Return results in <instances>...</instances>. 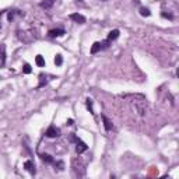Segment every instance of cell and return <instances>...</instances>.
Returning a JSON list of instances; mask_svg holds the SVG:
<instances>
[{
    "label": "cell",
    "instance_id": "cell-1",
    "mask_svg": "<svg viewBox=\"0 0 179 179\" xmlns=\"http://www.w3.org/2000/svg\"><path fill=\"white\" fill-rule=\"evenodd\" d=\"M70 140L71 141H74L76 143V151H77V154H83L84 151H87L88 150V146L83 141V140H80L76 134H73L71 133V136H70Z\"/></svg>",
    "mask_w": 179,
    "mask_h": 179
},
{
    "label": "cell",
    "instance_id": "cell-2",
    "mask_svg": "<svg viewBox=\"0 0 179 179\" xmlns=\"http://www.w3.org/2000/svg\"><path fill=\"white\" fill-rule=\"evenodd\" d=\"M45 136H46V137H50V139L59 137V136H60V129L56 127V126H53V125H50L48 129H46V131H45Z\"/></svg>",
    "mask_w": 179,
    "mask_h": 179
},
{
    "label": "cell",
    "instance_id": "cell-3",
    "mask_svg": "<svg viewBox=\"0 0 179 179\" xmlns=\"http://www.w3.org/2000/svg\"><path fill=\"white\" fill-rule=\"evenodd\" d=\"M66 34V31L63 28H53V30H49L48 31V36L49 38H59V36H63Z\"/></svg>",
    "mask_w": 179,
    "mask_h": 179
},
{
    "label": "cell",
    "instance_id": "cell-4",
    "mask_svg": "<svg viewBox=\"0 0 179 179\" xmlns=\"http://www.w3.org/2000/svg\"><path fill=\"white\" fill-rule=\"evenodd\" d=\"M24 168L31 174V175H35V172H36V169H35V164H34L32 160H28V161H25L24 162Z\"/></svg>",
    "mask_w": 179,
    "mask_h": 179
},
{
    "label": "cell",
    "instance_id": "cell-5",
    "mask_svg": "<svg viewBox=\"0 0 179 179\" xmlns=\"http://www.w3.org/2000/svg\"><path fill=\"white\" fill-rule=\"evenodd\" d=\"M70 20H73V21H76V22H79V24H84V22H85V17L79 14V13L70 14Z\"/></svg>",
    "mask_w": 179,
    "mask_h": 179
},
{
    "label": "cell",
    "instance_id": "cell-6",
    "mask_svg": "<svg viewBox=\"0 0 179 179\" xmlns=\"http://www.w3.org/2000/svg\"><path fill=\"white\" fill-rule=\"evenodd\" d=\"M101 118H102V120H104V126H105V130L106 131H109V130H112V127H114V125H112V122L105 116V115H101Z\"/></svg>",
    "mask_w": 179,
    "mask_h": 179
},
{
    "label": "cell",
    "instance_id": "cell-7",
    "mask_svg": "<svg viewBox=\"0 0 179 179\" xmlns=\"http://www.w3.org/2000/svg\"><path fill=\"white\" fill-rule=\"evenodd\" d=\"M55 1H56V0H44V1H41V3H39V6H41L42 9H45V10H49V9H52V7H53Z\"/></svg>",
    "mask_w": 179,
    "mask_h": 179
},
{
    "label": "cell",
    "instance_id": "cell-8",
    "mask_svg": "<svg viewBox=\"0 0 179 179\" xmlns=\"http://www.w3.org/2000/svg\"><path fill=\"white\" fill-rule=\"evenodd\" d=\"M6 62V46L1 44L0 45V65H4Z\"/></svg>",
    "mask_w": 179,
    "mask_h": 179
},
{
    "label": "cell",
    "instance_id": "cell-9",
    "mask_svg": "<svg viewBox=\"0 0 179 179\" xmlns=\"http://www.w3.org/2000/svg\"><path fill=\"white\" fill-rule=\"evenodd\" d=\"M46 84H48V77H46L45 74H39V84H38L36 88H42V87H45Z\"/></svg>",
    "mask_w": 179,
    "mask_h": 179
},
{
    "label": "cell",
    "instance_id": "cell-10",
    "mask_svg": "<svg viewBox=\"0 0 179 179\" xmlns=\"http://www.w3.org/2000/svg\"><path fill=\"white\" fill-rule=\"evenodd\" d=\"M119 38V30H112L111 32L108 34V41H115V39H118Z\"/></svg>",
    "mask_w": 179,
    "mask_h": 179
},
{
    "label": "cell",
    "instance_id": "cell-11",
    "mask_svg": "<svg viewBox=\"0 0 179 179\" xmlns=\"http://www.w3.org/2000/svg\"><path fill=\"white\" fill-rule=\"evenodd\" d=\"M41 160L46 164H53V158H52V155H49V154H41Z\"/></svg>",
    "mask_w": 179,
    "mask_h": 179
},
{
    "label": "cell",
    "instance_id": "cell-12",
    "mask_svg": "<svg viewBox=\"0 0 179 179\" xmlns=\"http://www.w3.org/2000/svg\"><path fill=\"white\" fill-rule=\"evenodd\" d=\"M99 50H101V42H94L92 46H91V53L95 55V53H98Z\"/></svg>",
    "mask_w": 179,
    "mask_h": 179
},
{
    "label": "cell",
    "instance_id": "cell-13",
    "mask_svg": "<svg viewBox=\"0 0 179 179\" xmlns=\"http://www.w3.org/2000/svg\"><path fill=\"white\" fill-rule=\"evenodd\" d=\"M16 14H21V11H20V10H10V11H9V16H7V18H9V21H10V22L14 20Z\"/></svg>",
    "mask_w": 179,
    "mask_h": 179
},
{
    "label": "cell",
    "instance_id": "cell-14",
    "mask_svg": "<svg viewBox=\"0 0 179 179\" xmlns=\"http://www.w3.org/2000/svg\"><path fill=\"white\" fill-rule=\"evenodd\" d=\"M35 63H36V66H39V67H44V66H45V59H44L41 55H38V56L35 57Z\"/></svg>",
    "mask_w": 179,
    "mask_h": 179
},
{
    "label": "cell",
    "instance_id": "cell-15",
    "mask_svg": "<svg viewBox=\"0 0 179 179\" xmlns=\"http://www.w3.org/2000/svg\"><path fill=\"white\" fill-rule=\"evenodd\" d=\"M55 65L56 66L63 65V56H62V55H56V56H55Z\"/></svg>",
    "mask_w": 179,
    "mask_h": 179
},
{
    "label": "cell",
    "instance_id": "cell-16",
    "mask_svg": "<svg viewBox=\"0 0 179 179\" xmlns=\"http://www.w3.org/2000/svg\"><path fill=\"white\" fill-rule=\"evenodd\" d=\"M85 105H87V108H88V111H90L91 114L94 115V109H92V99H90V98H87V99H85Z\"/></svg>",
    "mask_w": 179,
    "mask_h": 179
},
{
    "label": "cell",
    "instance_id": "cell-17",
    "mask_svg": "<svg viewBox=\"0 0 179 179\" xmlns=\"http://www.w3.org/2000/svg\"><path fill=\"white\" fill-rule=\"evenodd\" d=\"M140 14L143 17H150L151 16V13H150V10L146 9V7H140Z\"/></svg>",
    "mask_w": 179,
    "mask_h": 179
},
{
    "label": "cell",
    "instance_id": "cell-18",
    "mask_svg": "<svg viewBox=\"0 0 179 179\" xmlns=\"http://www.w3.org/2000/svg\"><path fill=\"white\" fill-rule=\"evenodd\" d=\"M31 71H32L31 66L28 65V63H25V65H24V67H22V73H24V74H30Z\"/></svg>",
    "mask_w": 179,
    "mask_h": 179
},
{
    "label": "cell",
    "instance_id": "cell-19",
    "mask_svg": "<svg viewBox=\"0 0 179 179\" xmlns=\"http://www.w3.org/2000/svg\"><path fill=\"white\" fill-rule=\"evenodd\" d=\"M109 44H111V41H104V42H101V50L102 49H106V48H109Z\"/></svg>",
    "mask_w": 179,
    "mask_h": 179
},
{
    "label": "cell",
    "instance_id": "cell-20",
    "mask_svg": "<svg viewBox=\"0 0 179 179\" xmlns=\"http://www.w3.org/2000/svg\"><path fill=\"white\" fill-rule=\"evenodd\" d=\"M161 16L164 17V18H169V20H174V16L171 14V13H165V11H162V14Z\"/></svg>",
    "mask_w": 179,
    "mask_h": 179
},
{
    "label": "cell",
    "instance_id": "cell-21",
    "mask_svg": "<svg viewBox=\"0 0 179 179\" xmlns=\"http://www.w3.org/2000/svg\"><path fill=\"white\" fill-rule=\"evenodd\" d=\"M67 125H73V119H69V120H67Z\"/></svg>",
    "mask_w": 179,
    "mask_h": 179
},
{
    "label": "cell",
    "instance_id": "cell-22",
    "mask_svg": "<svg viewBox=\"0 0 179 179\" xmlns=\"http://www.w3.org/2000/svg\"><path fill=\"white\" fill-rule=\"evenodd\" d=\"M76 1H77V3H81V4H83V0H76Z\"/></svg>",
    "mask_w": 179,
    "mask_h": 179
},
{
    "label": "cell",
    "instance_id": "cell-23",
    "mask_svg": "<svg viewBox=\"0 0 179 179\" xmlns=\"http://www.w3.org/2000/svg\"><path fill=\"white\" fill-rule=\"evenodd\" d=\"M3 13H4V11H0V17L3 16Z\"/></svg>",
    "mask_w": 179,
    "mask_h": 179
},
{
    "label": "cell",
    "instance_id": "cell-24",
    "mask_svg": "<svg viewBox=\"0 0 179 179\" xmlns=\"http://www.w3.org/2000/svg\"><path fill=\"white\" fill-rule=\"evenodd\" d=\"M0 79H1V77H0Z\"/></svg>",
    "mask_w": 179,
    "mask_h": 179
}]
</instances>
